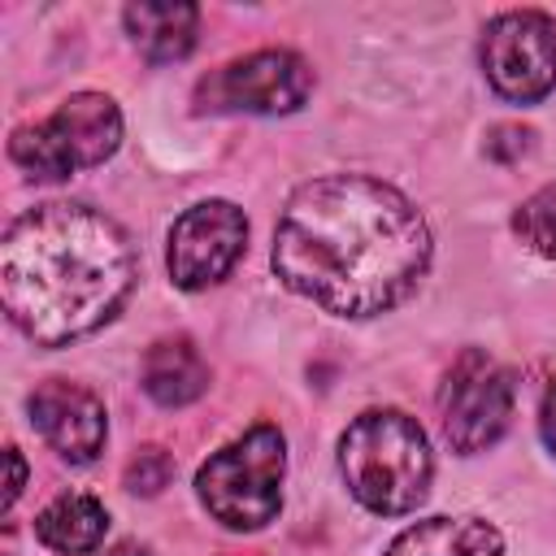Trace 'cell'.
<instances>
[{
    "label": "cell",
    "instance_id": "1",
    "mask_svg": "<svg viewBox=\"0 0 556 556\" xmlns=\"http://www.w3.org/2000/svg\"><path fill=\"white\" fill-rule=\"evenodd\" d=\"M430 265L417 204L369 174H326L291 191L274 230L278 278L334 317L395 308Z\"/></svg>",
    "mask_w": 556,
    "mask_h": 556
},
{
    "label": "cell",
    "instance_id": "2",
    "mask_svg": "<svg viewBox=\"0 0 556 556\" xmlns=\"http://www.w3.org/2000/svg\"><path fill=\"white\" fill-rule=\"evenodd\" d=\"M135 282V252L113 217L87 204H39L0 243V300L43 348L104 326Z\"/></svg>",
    "mask_w": 556,
    "mask_h": 556
},
{
    "label": "cell",
    "instance_id": "3",
    "mask_svg": "<svg viewBox=\"0 0 556 556\" xmlns=\"http://www.w3.org/2000/svg\"><path fill=\"white\" fill-rule=\"evenodd\" d=\"M339 469L348 491L382 517L413 513L430 491V443L421 426L395 408L361 413L339 443Z\"/></svg>",
    "mask_w": 556,
    "mask_h": 556
},
{
    "label": "cell",
    "instance_id": "4",
    "mask_svg": "<svg viewBox=\"0 0 556 556\" xmlns=\"http://www.w3.org/2000/svg\"><path fill=\"white\" fill-rule=\"evenodd\" d=\"M282 434L274 426H252L200 465V504L230 530H261L282 508Z\"/></svg>",
    "mask_w": 556,
    "mask_h": 556
},
{
    "label": "cell",
    "instance_id": "5",
    "mask_svg": "<svg viewBox=\"0 0 556 556\" xmlns=\"http://www.w3.org/2000/svg\"><path fill=\"white\" fill-rule=\"evenodd\" d=\"M122 143V113L100 91L70 96L52 117L13 130L9 156L35 178H65L113 156Z\"/></svg>",
    "mask_w": 556,
    "mask_h": 556
},
{
    "label": "cell",
    "instance_id": "6",
    "mask_svg": "<svg viewBox=\"0 0 556 556\" xmlns=\"http://www.w3.org/2000/svg\"><path fill=\"white\" fill-rule=\"evenodd\" d=\"M313 70L287 48H261L226 61L195 87V104L208 113H291L308 100Z\"/></svg>",
    "mask_w": 556,
    "mask_h": 556
},
{
    "label": "cell",
    "instance_id": "7",
    "mask_svg": "<svg viewBox=\"0 0 556 556\" xmlns=\"http://www.w3.org/2000/svg\"><path fill=\"white\" fill-rule=\"evenodd\" d=\"M482 70L486 83L513 100L534 104L556 87V26L547 13L517 9L500 13L482 35Z\"/></svg>",
    "mask_w": 556,
    "mask_h": 556
},
{
    "label": "cell",
    "instance_id": "8",
    "mask_svg": "<svg viewBox=\"0 0 556 556\" xmlns=\"http://www.w3.org/2000/svg\"><path fill=\"white\" fill-rule=\"evenodd\" d=\"M439 408H443V430H447V443L465 456L491 447L504 430H508V417H513V378L486 356V352H465L447 382H443V395H439Z\"/></svg>",
    "mask_w": 556,
    "mask_h": 556
},
{
    "label": "cell",
    "instance_id": "9",
    "mask_svg": "<svg viewBox=\"0 0 556 556\" xmlns=\"http://www.w3.org/2000/svg\"><path fill=\"white\" fill-rule=\"evenodd\" d=\"M248 217L230 200H204L187 208L169 230V278L182 291H204L230 274L243 256Z\"/></svg>",
    "mask_w": 556,
    "mask_h": 556
},
{
    "label": "cell",
    "instance_id": "10",
    "mask_svg": "<svg viewBox=\"0 0 556 556\" xmlns=\"http://www.w3.org/2000/svg\"><path fill=\"white\" fill-rule=\"evenodd\" d=\"M30 426L43 434V443L52 452H61L74 465L96 460V452L104 447V434H109L104 404L87 387L65 382V378H52L30 395Z\"/></svg>",
    "mask_w": 556,
    "mask_h": 556
},
{
    "label": "cell",
    "instance_id": "11",
    "mask_svg": "<svg viewBox=\"0 0 556 556\" xmlns=\"http://www.w3.org/2000/svg\"><path fill=\"white\" fill-rule=\"evenodd\" d=\"M504 539L482 517H430L408 526L382 556H500Z\"/></svg>",
    "mask_w": 556,
    "mask_h": 556
},
{
    "label": "cell",
    "instance_id": "12",
    "mask_svg": "<svg viewBox=\"0 0 556 556\" xmlns=\"http://www.w3.org/2000/svg\"><path fill=\"white\" fill-rule=\"evenodd\" d=\"M143 391L165 408H182V404L200 400L208 391V365L195 352V343L191 339L152 343L143 356Z\"/></svg>",
    "mask_w": 556,
    "mask_h": 556
},
{
    "label": "cell",
    "instance_id": "13",
    "mask_svg": "<svg viewBox=\"0 0 556 556\" xmlns=\"http://www.w3.org/2000/svg\"><path fill=\"white\" fill-rule=\"evenodd\" d=\"M104 530H109V513L91 495H56L39 513V521H35L39 543L52 547V552H61V556L96 552L104 543Z\"/></svg>",
    "mask_w": 556,
    "mask_h": 556
},
{
    "label": "cell",
    "instance_id": "14",
    "mask_svg": "<svg viewBox=\"0 0 556 556\" xmlns=\"http://www.w3.org/2000/svg\"><path fill=\"white\" fill-rule=\"evenodd\" d=\"M122 17L148 61H178L195 43L200 9L195 4H130Z\"/></svg>",
    "mask_w": 556,
    "mask_h": 556
},
{
    "label": "cell",
    "instance_id": "15",
    "mask_svg": "<svg viewBox=\"0 0 556 556\" xmlns=\"http://www.w3.org/2000/svg\"><path fill=\"white\" fill-rule=\"evenodd\" d=\"M513 230L521 235L526 248H534L539 256H556V182L534 191L517 213H513Z\"/></svg>",
    "mask_w": 556,
    "mask_h": 556
},
{
    "label": "cell",
    "instance_id": "16",
    "mask_svg": "<svg viewBox=\"0 0 556 556\" xmlns=\"http://www.w3.org/2000/svg\"><path fill=\"white\" fill-rule=\"evenodd\" d=\"M174 478V456L165 447H139V456L126 465V486L139 495H156Z\"/></svg>",
    "mask_w": 556,
    "mask_h": 556
},
{
    "label": "cell",
    "instance_id": "17",
    "mask_svg": "<svg viewBox=\"0 0 556 556\" xmlns=\"http://www.w3.org/2000/svg\"><path fill=\"white\" fill-rule=\"evenodd\" d=\"M530 148H534L530 126H495L486 139V156H495V161H521Z\"/></svg>",
    "mask_w": 556,
    "mask_h": 556
},
{
    "label": "cell",
    "instance_id": "18",
    "mask_svg": "<svg viewBox=\"0 0 556 556\" xmlns=\"http://www.w3.org/2000/svg\"><path fill=\"white\" fill-rule=\"evenodd\" d=\"M22 482H26V460H22V452H17V447H9V486H4V508L22 495Z\"/></svg>",
    "mask_w": 556,
    "mask_h": 556
},
{
    "label": "cell",
    "instance_id": "19",
    "mask_svg": "<svg viewBox=\"0 0 556 556\" xmlns=\"http://www.w3.org/2000/svg\"><path fill=\"white\" fill-rule=\"evenodd\" d=\"M539 430H543V443L556 452V382L547 387L543 395V413H539Z\"/></svg>",
    "mask_w": 556,
    "mask_h": 556
},
{
    "label": "cell",
    "instance_id": "20",
    "mask_svg": "<svg viewBox=\"0 0 556 556\" xmlns=\"http://www.w3.org/2000/svg\"><path fill=\"white\" fill-rule=\"evenodd\" d=\"M104 556H152L148 547H139V543H117V547H109Z\"/></svg>",
    "mask_w": 556,
    "mask_h": 556
}]
</instances>
